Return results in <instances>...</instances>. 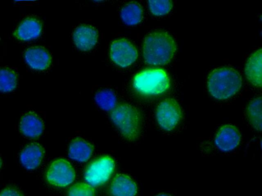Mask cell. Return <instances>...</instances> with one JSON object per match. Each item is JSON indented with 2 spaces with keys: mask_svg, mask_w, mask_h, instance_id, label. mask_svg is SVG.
<instances>
[{
  "mask_svg": "<svg viewBox=\"0 0 262 196\" xmlns=\"http://www.w3.org/2000/svg\"><path fill=\"white\" fill-rule=\"evenodd\" d=\"M241 135L239 130L234 126L226 125L216 132L214 142L217 148L223 152L234 150L239 144Z\"/></svg>",
  "mask_w": 262,
  "mask_h": 196,
  "instance_id": "9c48e42d",
  "label": "cell"
},
{
  "mask_svg": "<svg viewBox=\"0 0 262 196\" xmlns=\"http://www.w3.org/2000/svg\"><path fill=\"white\" fill-rule=\"evenodd\" d=\"M44 151L38 143H32L27 145L20 154V161L27 169H33L38 167L42 159Z\"/></svg>",
  "mask_w": 262,
  "mask_h": 196,
  "instance_id": "7c38bea8",
  "label": "cell"
},
{
  "mask_svg": "<svg viewBox=\"0 0 262 196\" xmlns=\"http://www.w3.org/2000/svg\"><path fill=\"white\" fill-rule=\"evenodd\" d=\"M120 17L125 24L135 26L142 20L143 10L139 4L131 2L122 7L120 12Z\"/></svg>",
  "mask_w": 262,
  "mask_h": 196,
  "instance_id": "ac0fdd59",
  "label": "cell"
},
{
  "mask_svg": "<svg viewBox=\"0 0 262 196\" xmlns=\"http://www.w3.org/2000/svg\"><path fill=\"white\" fill-rule=\"evenodd\" d=\"M95 101L102 110L109 111L115 107L117 99L113 91L103 89L96 93Z\"/></svg>",
  "mask_w": 262,
  "mask_h": 196,
  "instance_id": "ffe728a7",
  "label": "cell"
},
{
  "mask_svg": "<svg viewBox=\"0 0 262 196\" xmlns=\"http://www.w3.org/2000/svg\"><path fill=\"white\" fill-rule=\"evenodd\" d=\"M247 118L257 130H261V99L257 97L251 101L247 110Z\"/></svg>",
  "mask_w": 262,
  "mask_h": 196,
  "instance_id": "d6986e66",
  "label": "cell"
},
{
  "mask_svg": "<svg viewBox=\"0 0 262 196\" xmlns=\"http://www.w3.org/2000/svg\"><path fill=\"white\" fill-rule=\"evenodd\" d=\"M176 51L172 37L167 32L157 31L145 37L143 54L145 62L150 65H164L170 62Z\"/></svg>",
  "mask_w": 262,
  "mask_h": 196,
  "instance_id": "6da1fadb",
  "label": "cell"
},
{
  "mask_svg": "<svg viewBox=\"0 0 262 196\" xmlns=\"http://www.w3.org/2000/svg\"><path fill=\"white\" fill-rule=\"evenodd\" d=\"M110 57L117 65L124 68L132 65L137 59L136 48L128 40L119 39L113 41L110 46Z\"/></svg>",
  "mask_w": 262,
  "mask_h": 196,
  "instance_id": "ba28073f",
  "label": "cell"
},
{
  "mask_svg": "<svg viewBox=\"0 0 262 196\" xmlns=\"http://www.w3.org/2000/svg\"><path fill=\"white\" fill-rule=\"evenodd\" d=\"M156 196H170L167 194H166V193H160L158 195H157Z\"/></svg>",
  "mask_w": 262,
  "mask_h": 196,
  "instance_id": "d4e9b609",
  "label": "cell"
},
{
  "mask_svg": "<svg viewBox=\"0 0 262 196\" xmlns=\"http://www.w3.org/2000/svg\"><path fill=\"white\" fill-rule=\"evenodd\" d=\"M68 196H95V190L90 185L79 182L70 187Z\"/></svg>",
  "mask_w": 262,
  "mask_h": 196,
  "instance_id": "603a6c76",
  "label": "cell"
},
{
  "mask_svg": "<svg viewBox=\"0 0 262 196\" xmlns=\"http://www.w3.org/2000/svg\"><path fill=\"white\" fill-rule=\"evenodd\" d=\"M110 117L124 138L132 141L138 138L141 128V118L135 107L128 104L118 105L112 110Z\"/></svg>",
  "mask_w": 262,
  "mask_h": 196,
  "instance_id": "3957f363",
  "label": "cell"
},
{
  "mask_svg": "<svg viewBox=\"0 0 262 196\" xmlns=\"http://www.w3.org/2000/svg\"><path fill=\"white\" fill-rule=\"evenodd\" d=\"M98 37L97 31L89 25H81L76 28L73 33L75 46L82 51L92 49L97 42Z\"/></svg>",
  "mask_w": 262,
  "mask_h": 196,
  "instance_id": "30bf717a",
  "label": "cell"
},
{
  "mask_svg": "<svg viewBox=\"0 0 262 196\" xmlns=\"http://www.w3.org/2000/svg\"><path fill=\"white\" fill-rule=\"evenodd\" d=\"M110 191L113 196H135L137 187L128 175L119 174L114 177L111 184Z\"/></svg>",
  "mask_w": 262,
  "mask_h": 196,
  "instance_id": "8fae6325",
  "label": "cell"
},
{
  "mask_svg": "<svg viewBox=\"0 0 262 196\" xmlns=\"http://www.w3.org/2000/svg\"><path fill=\"white\" fill-rule=\"evenodd\" d=\"M40 22L34 18H27L18 26L14 32L15 36L23 41H27L37 38L41 32Z\"/></svg>",
  "mask_w": 262,
  "mask_h": 196,
  "instance_id": "2e32d148",
  "label": "cell"
},
{
  "mask_svg": "<svg viewBox=\"0 0 262 196\" xmlns=\"http://www.w3.org/2000/svg\"><path fill=\"white\" fill-rule=\"evenodd\" d=\"M16 86V76L15 72L8 68L0 69V91L10 92Z\"/></svg>",
  "mask_w": 262,
  "mask_h": 196,
  "instance_id": "44dd1931",
  "label": "cell"
},
{
  "mask_svg": "<svg viewBox=\"0 0 262 196\" xmlns=\"http://www.w3.org/2000/svg\"><path fill=\"white\" fill-rule=\"evenodd\" d=\"M148 7L151 13L156 16H162L168 14L172 7L170 1H149Z\"/></svg>",
  "mask_w": 262,
  "mask_h": 196,
  "instance_id": "7402d4cb",
  "label": "cell"
},
{
  "mask_svg": "<svg viewBox=\"0 0 262 196\" xmlns=\"http://www.w3.org/2000/svg\"><path fill=\"white\" fill-rule=\"evenodd\" d=\"M46 177L51 184L64 187L74 181L75 172L70 162L64 159L59 158L51 163L47 170Z\"/></svg>",
  "mask_w": 262,
  "mask_h": 196,
  "instance_id": "52a82bcc",
  "label": "cell"
},
{
  "mask_svg": "<svg viewBox=\"0 0 262 196\" xmlns=\"http://www.w3.org/2000/svg\"><path fill=\"white\" fill-rule=\"evenodd\" d=\"M242 78L234 69L222 67L213 70L207 80L210 94L219 100H225L235 95L242 86Z\"/></svg>",
  "mask_w": 262,
  "mask_h": 196,
  "instance_id": "7a4b0ae2",
  "label": "cell"
},
{
  "mask_svg": "<svg viewBox=\"0 0 262 196\" xmlns=\"http://www.w3.org/2000/svg\"><path fill=\"white\" fill-rule=\"evenodd\" d=\"M0 196H23V195L16 189L7 188L1 191Z\"/></svg>",
  "mask_w": 262,
  "mask_h": 196,
  "instance_id": "cb8c5ba5",
  "label": "cell"
},
{
  "mask_svg": "<svg viewBox=\"0 0 262 196\" xmlns=\"http://www.w3.org/2000/svg\"><path fill=\"white\" fill-rule=\"evenodd\" d=\"M261 49L252 54L245 67V74L248 80L255 86H261Z\"/></svg>",
  "mask_w": 262,
  "mask_h": 196,
  "instance_id": "5bb4252c",
  "label": "cell"
},
{
  "mask_svg": "<svg viewBox=\"0 0 262 196\" xmlns=\"http://www.w3.org/2000/svg\"><path fill=\"white\" fill-rule=\"evenodd\" d=\"M1 164H2V162H1V158H0V167H1Z\"/></svg>",
  "mask_w": 262,
  "mask_h": 196,
  "instance_id": "484cf974",
  "label": "cell"
},
{
  "mask_svg": "<svg viewBox=\"0 0 262 196\" xmlns=\"http://www.w3.org/2000/svg\"><path fill=\"white\" fill-rule=\"evenodd\" d=\"M182 110L179 104L173 99H166L158 106L156 116L159 126L163 130L170 131L174 129L182 118Z\"/></svg>",
  "mask_w": 262,
  "mask_h": 196,
  "instance_id": "8992f818",
  "label": "cell"
},
{
  "mask_svg": "<svg viewBox=\"0 0 262 196\" xmlns=\"http://www.w3.org/2000/svg\"><path fill=\"white\" fill-rule=\"evenodd\" d=\"M21 133L26 136L34 138L39 136L43 131V124L36 115L28 113L24 115L19 122Z\"/></svg>",
  "mask_w": 262,
  "mask_h": 196,
  "instance_id": "e0dca14e",
  "label": "cell"
},
{
  "mask_svg": "<svg viewBox=\"0 0 262 196\" xmlns=\"http://www.w3.org/2000/svg\"><path fill=\"white\" fill-rule=\"evenodd\" d=\"M114 168L115 162L111 157L100 156L88 166L84 172V180L92 186L102 185L110 178Z\"/></svg>",
  "mask_w": 262,
  "mask_h": 196,
  "instance_id": "5b68a950",
  "label": "cell"
},
{
  "mask_svg": "<svg viewBox=\"0 0 262 196\" xmlns=\"http://www.w3.org/2000/svg\"><path fill=\"white\" fill-rule=\"evenodd\" d=\"M133 84L138 92L146 95H154L166 91L170 87V81L163 69L151 68L137 74Z\"/></svg>",
  "mask_w": 262,
  "mask_h": 196,
  "instance_id": "277c9868",
  "label": "cell"
},
{
  "mask_svg": "<svg viewBox=\"0 0 262 196\" xmlns=\"http://www.w3.org/2000/svg\"><path fill=\"white\" fill-rule=\"evenodd\" d=\"M93 151V145L88 141L81 138L73 139L69 145V157L78 162L88 161Z\"/></svg>",
  "mask_w": 262,
  "mask_h": 196,
  "instance_id": "9a60e30c",
  "label": "cell"
},
{
  "mask_svg": "<svg viewBox=\"0 0 262 196\" xmlns=\"http://www.w3.org/2000/svg\"><path fill=\"white\" fill-rule=\"evenodd\" d=\"M25 58L28 64L36 70L47 69L51 62V56L48 52L39 47L28 48L25 54Z\"/></svg>",
  "mask_w": 262,
  "mask_h": 196,
  "instance_id": "4fadbf2b",
  "label": "cell"
}]
</instances>
